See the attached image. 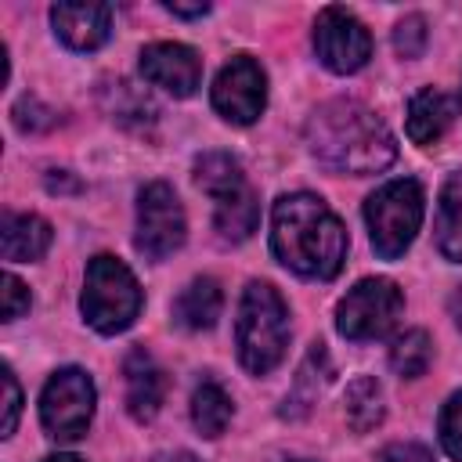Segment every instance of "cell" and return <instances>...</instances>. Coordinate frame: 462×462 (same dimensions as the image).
I'll return each instance as SVG.
<instances>
[{
	"label": "cell",
	"mask_w": 462,
	"mask_h": 462,
	"mask_svg": "<svg viewBox=\"0 0 462 462\" xmlns=\"http://www.w3.org/2000/svg\"><path fill=\"white\" fill-rule=\"evenodd\" d=\"M346 227L325 206V199L292 191L271 206V253L292 274L314 282L336 278L346 260Z\"/></svg>",
	"instance_id": "obj_1"
},
{
	"label": "cell",
	"mask_w": 462,
	"mask_h": 462,
	"mask_svg": "<svg viewBox=\"0 0 462 462\" xmlns=\"http://www.w3.org/2000/svg\"><path fill=\"white\" fill-rule=\"evenodd\" d=\"M307 148L321 166L354 177L379 173L397 159V144L386 123L350 97H336L314 108L307 119Z\"/></svg>",
	"instance_id": "obj_2"
},
{
	"label": "cell",
	"mask_w": 462,
	"mask_h": 462,
	"mask_svg": "<svg viewBox=\"0 0 462 462\" xmlns=\"http://www.w3.org/2000/svg\"><path fill=\"white\" fill-rule=\"evenodd\" d=\"M238 361L253 375H267L289 346V307L271 282H249L235 321Z\"/></svg>",
	"instance_id": "obj_3"
},
{
	"label": "cell",
	"mask_w": 462,
	"mask_h": 462,
	"mask_svg": "<svg viewBox=\"0 0 462 462\" xmlns=\"http://www.w3.org/2000/svg\"><path fill=\"white\" fill-rule=\"evenodd\" d=\"M141 285L134 278V271L112 256V253H97L87 263L83 274V296H79V310L87 318V325L101 336H116L126 332L137 314H141Z\"/></svg>",
	"instance_id": "obj_4"
},
{
	"label": "cell",
	"mask_w": 462,
	"mask_h": 462,
	"mask_svg": "<svg viewBox=\"0 0 462 462\" xmlns=\"http://www.w3.org/2000/svg\"><path fill=\"white\" fill-rule=\"evenodd\" d=\"M422 213H426V199H422L419 180L397 177V180H386L383 188H375L365 199V224H368L372 249L383 260L404 256L422 227Z\"/></svg>",
	"instance_id": "obj_5"
},
{
	"label": "cell",
	"mask_w": 462,
	"mask_h": 462,
	"mask_svg": "<svg viewBox=\"0 0 462 462\" xmlns=\"http://www.w3.org/2000/svg\"><path fill=\"white\" fill-rule=\"evenodd\" d=\"M94 404H97V390L90 383V375L83 368H58L40 393V422L47 430V437L54 440H79L87 437V426L94 419Z\"/></svg>",
	"instance_id": "obj_6"
},
{
	"label": "cell",
	"mask_w": 462,
	"mask_h": 462,
	"mask_svg": "<svg viewBox=\"0 0 462 462\" xmlns=\"http://www.w3.org/2000/svg\"><path fill=\"white\" fill-rule=\"evenodd\" d=\"M404 310V292L390 278H361L336 307V328L343 339H379Z\"/></svg>",
	"instance_id": "obj_7"
},
{
	"label": "cell",
	"mask_w": 462,
	"mask_h": 462,
	"mask_svg": "<svg viewBox=\"0 0 462 462\" xmlns=\"http://www.w3.org/2000/svg\"><path fill=\"white\" fill-rule=\"evenodd\" d=\"M188 238V220L177 191L166 180H152L137 195V235L134 245L144 260L173 256Z\"/></svg>",
	"instance_id": "obj_8"
},
{
	"label": "cell",
	"mask_w": 462,
	"mask_h": 462,
	"mask_svg": "<svg viewBox=\"0 0 462 462\" xmlns=\"http://www.w3.org/2000/svg\"><path fill=\"white\" fill-rule=\"evenodd\" d=\"M314 51H318V61L336 72V76H350L357 69L368 65L372 58V36L365 29V22L346 11V7H325L318 18H314Z\"/></svg>",
	"instance_id": "obj_9"
},
{
	"label": "cell",
	"mask_w": 462,
	"mask_h": 462,
	"mask_svg": "<svg viewBox=\"0 0 462 462\" xmlns=\"http://www.w3.org/2000/svg\"><path fill=\"white\" fill-rule=\"evenodd\" d=\"M209 101L217 108L220 119L235 123V126H249L263 116L267 108V72L260 69L256 58L249 54H235L213 79Z\"/></svg>",
	"instance_id": "obj_10"
},
{
	"label": "cell",
	"mask_w": 462,
	"mask_h": 462,
	"mask_svg": "<svg viewBox=\"0 0 462 462\" xmlns=\"http://www.w3.org/2000/svg\"><path fill=\"white\" fill-rule=\"evenodd\" d=\"M141 76L152 87L170 90L173 97H191L202 83V58L188 43L159 40L141 51Z\"/></svg>",
	"instance_id": "obj_11"
},
{
	"label": "cell",
	"mask_w": 462,
	"mask_h": 462,
	"mask_svg": "<svg viewBox=\"0 0 462 462\" xmlns=\"http://www.w3.org/2000/svg\"><path fill=\"white\" fill-rule=\"evenodd\" d=\"M51 25L58 40L72 51H97L112 36V7L108 4H83V0H61L51 7Z\"/></svg>",
	"instance_id": "obj_12"
},
{
	"label": "cell",
	"mask_w": 462,
	"mask_h": 462,
	"mask_svg": "<svg viewBox=\"0 0 462 462\" xmlns=\"http://www.w3.org/2000/svg\"><path fill=\"white\" fill-rule=\"evenodd\" d=\"M123 375H126V411L137 422H152L166 401V386H170L166 372L155 365V357L144 346H134L126 354Z\"/></svg>",
	"instance_id": "obj_13"
},
{
	"label": "cell",
	"mask_w": 462,
	"mask_h": 462,
	"mask_svg": "<svg viewBox=\"0 0 462 462\" xmlns=\"http://www.w3.org/2000/svg\"><path fill=\"white\" fill-rule=\"evenodd\" d=\"M260 224V202L249 180H235L220 191H213V227L220 242H245Z\"/></svg>",
	"instance_id": "obj_14"
},
{
	"label": "cell",
	"mask_w": 462,
	"mask_h": 462,
	"mask_svg": "<svg viewBox=\"0 0 462 462\" xmlns=\"http://www.w3.org/2000/svg\"><path fill=\"white\" fill-rule=\"evenodd\" d=\"M455 116H458V101L451 94H444L437 87H422L408 101V123L404 126H408V137L426 148V144H437L448 134Z\"/></svg>",
	"instance_id": "obj_15"
},
{
	"label": "cell",
	"mask_w": 462,
	"mask_h": 462,
	"mask_svg": "<svg viewBox=\"0 0 462 462\" xmlns=\"http://www.w3.org/2000/svg\"><path fill=\"white\" fill-rule=\"evenodd\" d=\"M51 224L36 213H4V227H0V249L7 263H29L40 260L51 249Z\"/></svg>",
	"instance_id": "obj_16"
},
{
	"label": "cell",
	"mask_w": 462,
	"mask_h": 462,
	"mask_svg": "<svg viewBox=\"0 0 462 462\" xmlns=\"http://www.w3.org/2000/svg\"><path fill=\"white\" fill-rule=\"evenodd\" d=\"M224 310V292L217 285V278L202 274V278H191L177 300H173V321L180 328H191V332H202V328H213L217 318Z\"/></svg>",
	"instance_id": "obj_17"
},
{
	"label": "cell",
	"mask_w": 462,
	"mask_h": 462,
	"mask_svg": "<svg viewBox=\"0 0 462 462\" xmlns=\"http://www.w3.org/2000/svg\"><path fill=\"white\" fill-rule=\"evenodd\" d=\"M437 249L451 263H462V170L451 173L437 199V220H433Z\"/></svg>",
	"instance_id": "obj_18"
},
{
	"label": "cell",
	"mask_w": 462,
	"mask_h": 462,
	"mask_svg": "<svg viewBox=\"0 0 462 462\" xmlns=\"http://www.w3.org/2000/svg\"><path fill=\"white\" fill-rule=\"evenodd\" d=\"M325 383H328V354H325V343H314V346L307 350V357H303L296 379H292V390H289V397H285L282 415L300 419V415L318 401V393L325 390Z\"/></svg>",
	"instance_id": "obj_19"
},
{
	"label": "cell",
	"mask_w": 462,
	"mask_h": 462,
	"mask_svg": "<svg viewBox=\"0 0 462 462\" xmlns=\"http://www.w3.org/2000/svg\"><path fill=\"white\" fill-rule=\"evenodd\" d=\"M235 415V404H231V393L217 383V379H202L195 390H191V422L202 437H220L227 430Z\"/></svg>",
	"instance_id": "obj_20"
},
{
	"label": "cell",
	"mask_w": 462,
	"mask_h": 462,
	"mask_svg": "<svg viewBox=\"0 0 462 462\" xmlns=\"http://www.w3.org/2000/svg\"><path fill=\"white\" fill-rule=\"evenodd\" d=\"M343 411H346V422L354 433H368L383 422L386 415V404H383V386L372 379V375H357L350 386H346V397H343Z\"/></svg>",
	"instance_id": "obj_21"
},
{
	"label": "cell",
	"mask_w": 462,
	"mask_h": 462,
	"mask_svg": "<svg viewBox=\"0 0 462 462\" xmlns=\"http://www.w3.org/2000/svg\"><path fill=\"white\" fill-rule=\"evenodd\" d=\"M430 361H433V343H430V336H426L422 328L401 332V336L393 339V346H390V368H393L397 375H404V379L422 375V372L430 368Z\"/></svg>",
	"instance_id": "obj_22"
},
{
	"label": "cell",
	"mask_w": 462,
	"mask_h": 462,
	"mask_svg": "<svg viewBox=\"0 0 462 462\" xmlns=\"http://www.w3.org/2000/svg\"><path fill=\"white\" fill-rule=\"evenodd\" d=\"M437 433H440V448L455 462H462V390L444 401L440 419H437Z\"/></svg>",
	"instance_id": "obj_23"
},
{
	"label": "cell",
	"mask_w": 462,
	"mask_h": 462,
	"mask_svg": "<svg viewBox=\"0 0 462 462\" xmlns=\"http://www.w3.org/2000/svg\"><path fill=\"white\" fill-rule=\"evenodd\" d=\"M426 18L422 14H404L397 25H393V51L401 58H419L426 51Z\"/></svg>",
	"instance_id": "obj_24"
},
{
	"label": "cell",
	"mask_w": 462,
	"mask_h": 462,
	"mask_svg": "<svg viewBox=\"0 0 462 462\" xmlns=\"http://www.w3.org/2000/svg\"><path fill=\"white\" fill-rule=\"evenodd\" d=\"M0 383H4V426H0V437H11L14 426H18V415H22V390H18V379H14L11 365H4Z\"/></svg>",
	"instance_id": "obj_25"
},
{
	"label": "cell",
	"mask_w": 462,
	"mask_h": 462,
	"mask_svg": "<svg viewBox=\"0 0 462 462\" xmlns=\"http://www.w3.org/2000/svg\"><path fill=\"white\" fill-rule=\"evenodd\" d=\"M29 303H32V296H29L25 282L7 271L4 274V321H18L29 310Z\"/></svg>",
	"instance_id": "obj_26"
},
{
	"label": "cell",
	"mask_w": 462,
	"mask_h": 462,
	"mask_svg": "<svg viewBox=\"0 0 462 462\" xmlns=\"http://www.w3.org/2000/svg\"><path fill=\"white\" fill-rule=\"evenodd\" d=\"M379 462H433V451L426 444H415V440H397V444L383 448Z\"/></svg>",
	"instance_id": "obj_27"
},
{
	"label": "cell",
	"mask_w": 462,
	"mask_h": 462,
	"mask_svg": "<svg viewBox=\"0 0 462 462\" xmlns=\"http://www.w3.org/2000/svg\"><path fill=\"white\" fill-rule=\"evenodd\" d=\"M170 14H180V18H202L209 11V4H166Z\"/></svg>",
	"instance_id": "obj_28"
},
{
	"label": "cell",
	"mask_w": 462,
	"mask_h": 462,
	"mask_svg": "<svg viewBox=\"0 0 462 462\" xmlns=\"http://www.w3.org/2000/svg\"><path fill=\"white\" fill-rule=\"evenodd\" d=\"M448 310H451V321H455V328L462 332V285L451 292V300H448Z\"/></svg>",
	"instance_id": "obj_29"
},
{
	"label": "cell",
	"mask_w": 462,
	"mask_h": 462,
	"mask_svg": "<svg viewBox=\"0 0 462 462\" xmlns=\"http://www.w3.org/2000/svg\"><path fill=\"white\" fill-rule=\"evenodd\" d=\"M166 462H199V458H195L191 451H177V455H170Z\"/></svg>",
	"instance_id": "obj_30"
},
{
	"label": "cell",
	"mask_w": 462,
	"mask_h": 462,
	"mask_svg": "<svg viewBox=\"0 0 462 462\" xmlns=\"http://www.w3.org/2000/svg\"><path fill=\"white\" fill-rule=\"evenodd\" d=\"M43 462H83L79 455H47Z\"/></svg>",
	"instance_id": "obj_31"
}]
</instances>
